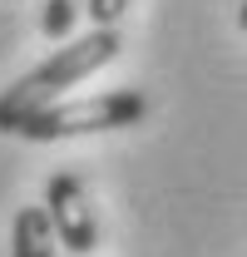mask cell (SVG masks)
<instances>
[{"mask_svg": "<svg viewBox=\"0 0 247 257\" xmlns=\"http://www.w3.org/2000/svg\"><path fill=\"white\" fill-rule=\"evenodd\" d=\"M237 25H242V30H247V0H242V5H237Z\"/></svg>", "mask_w": 247, "mask_h": 257, "instance_id": "cell-7", "label": "cell"}, {"mask_svg": "<svg viewBox=\"0 0 247 257\" xmlns=\"http://www.w3.org/2000/svg\"><path fill=\"white\" fill-rule=\"evenodd\" d=\"M119 45H124V40H119L114 25H94L84 40H64L45 64H35L25 79H15V84L0 94V134H15L35 109H45V104L64 99L69 84L89 79L94 69H104V64L114 60V55H119Z\"/></svg>", "mask_w": 247, "mask_h": 257, "instance_id": "cell-1", "label": "cell"}, {"mask_svg": "<svg viewBox=\"0 0 247 257\" xmlns=\"http://www.w3.org/2000/svg\"><path fill=\"white\" fill-rule=\"evenodd\" d=\"M79 10H84V0H45V15H40V30L50 35V40H69V30H74V20H79Z\"/></svg>", "mask_w": 247, "mask_h": 257, "instance_id": "cell-5", "label": "cell"}, {"mask_svg": "<svg viewBox=\"0 0 247 257\" xmlns=\"http://www.w3.org/2000/svg\"><path fill=\"white\" fill-rule=\"evenodd\" d=\"M45 208H50V223L60 232L64 252L89 257L94 247H99V218H94L89 193H84V183H79L74 173H55V178L45 183Z\"/></svg>", "mask_w": 247, "mask_h": 257, "instance_id": "cell-3", "label": "cell"}, {"mask_svg": "<svg viewBox=\"0 0 247 257\" xmlns=\"http://www.w3.org/2000/svg\"><path fill=\"white\" fill-rule=\"evenodd\" d=\"M149 99L144 89H114V94H89V99H55L35 109L15 128L30 144H55V139H79V134H109V128H134L144 124Z\"/></svg>", "mask_w": 247, "mask_h": 257, "instance_id": "cell-2", "label": "cell"}, {"mask_svg": "<svg viewBox=\"0 0 247 257\" xmlns=\"http://www.w3.org/2000/svg\"><path fill=\"white\" fill-rule=\"evenodd\" d=\"M60 232L50 223V208H20L10 223V257H55Z\"/></svg>", "mask_w": 247, "mask_h": 257, "instance_id": "cell-4", "label": "cell"}, {"mask_svg": "<svg viewBox=\"0 0 247 257\" xmlns=\"http://www.w3.org/2000/svg\"><path fill=\"white\" fill-rule=\"evenodd\" d=\"M84 10H89L94 25H119V15L129 10V0H84Z\"/></svg>", "mask_w": 247, "mask_h": 257, "instance_id": "cell-6", "label": "cell"}]
</instances>
